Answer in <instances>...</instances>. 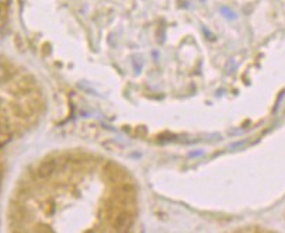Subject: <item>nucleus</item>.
<instances>
[{
    "mask_svg": "<svg viewBox=\"0 0 285 233\" xmlns=\"http://www.w3.org/2000/svg\"><path fill=\"white\" fill-rule=\"evenodd\" d=\"M59 164H61L59 159H48V160L39 164L37 173H38V176L41 179H48V177H51L55 171L59 169Z\"/></svg>",
    "mask_w": 285,
    "mask_h": 233,
    "instance_id": "2",
    "label": "nucleus"
},
{
    "mask_svg": "<svg viewBox=\"0 0 285 233\" xmlns=\"http://www.w3.org/2000/svg\"><path fill=\"white\" fill-rule=\"evenodd\" d=\"M10 0H0V6H7Z\"/></svg>",
    "mask_w": 285,
    "mask_h": 233,
    "instance_id": "6",
    "label": "nucleus"
},
{
    "mask_svg": "<svg viewBox=\"0 0 285 233\" xmlns=\"http://www.w3.org/2000/svg\"><path fill=\"white\" fill-rule=\"evenodd\" d=\"M10 138H11L10 132H8V131H4V129H1V128H0V148L6 146L8 142H10Z\"/></svg>",
    "mask_w": 285,
    "mask_h": 233,
    "instance_id": "3",
    "label": "nucleus"
},
{
    "mask_svg": "<svg viewBox=\"0 0 285 233\" xmlns=\"http://www.w3.org/2000/svg\"><path fill=\"white\" fill-rule=\"evenodd\" d=\"M1 7H3V6H0V32L6 28V20H4V14H3V10H1Z\"/></svg>",
    "mask_w": 285,
    "mask_h": 233,
    "instance_id": "4",
    "label": "nucleus"
},
{
    "mask_svg": "<svg viewBox=\"0 0 285 233\" xmlns=\"http://www.w3.org/2000/svg\"><path fill=\"white\" fill-rule=\"evenodd\" d=\"M7 76H8L7 70L4 69L3 66H0V83H3V82L7 79Z\"/></svg>",
    "mask_w": 285,
    "mask_h": 233,
    "instance_id": "5",
    "label": "nucleus"
},
{
    "mask_svg": "<svg viewBox=\"0 0 285 233\" xmlns=\"http://www.w3.org/2000/svg\"><path fill=\"white\" fill-rule=\"evenodd\" d=\"M132 224H134V217L130 212L123 211V212L117 214V217L114 218V222H113V226H114V231H117V232H127V231H130Z\"/></svg>",
    "mask_w": 285,
    "mask_h": 233,
    "instance_id": "1",
    "label": "nucleus"
}]
</instances>
